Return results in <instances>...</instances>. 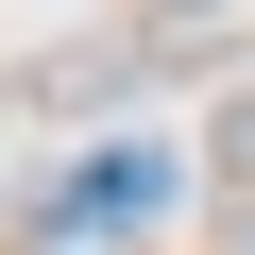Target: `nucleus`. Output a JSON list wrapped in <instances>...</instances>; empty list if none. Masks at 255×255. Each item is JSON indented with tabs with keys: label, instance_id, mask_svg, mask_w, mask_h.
Here are the masks:
<instances>
[{
	"label": "nucleus",
	"instance_id": "nucleus-1",
	"mask_svg": "<svg viewBox=\"0 0 255 255\" xmlns=\"http://www.w3.org/2000/svg\"><path fill=\"white\" fill-rule=\"evenodd\" d=\"M204 170H221V187H238V204H255V85H238V102H221V119H204Z\"/></svg>",
	"mask_w": 255,
	"mask_h": 255
},
{
	"label": "nucleus",
	"instance_id": "nucleus-2",
	"mask_svg": "<svg viewBox=\"0 0 255 255\" xmlns=\"http://www.w3.org/2000/svg\"><path fill=\"white\" fill-rule=\"evenodd\" d=\"M238 255H255V204H238Z\"/></svg>",
	"mask_w": 255,
	"mask_h": 255
}]
</instances>
